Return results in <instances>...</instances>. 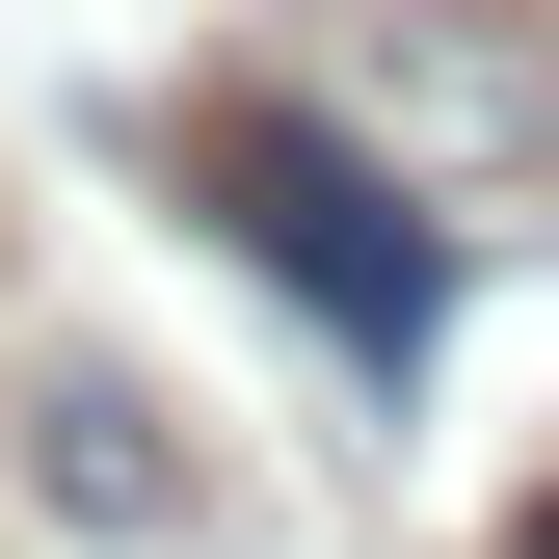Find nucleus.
I'll return each mask as SVG.
<instances>
[{"mask_svg":"<svg viewBox=\"0 0 559 559\" xmlns=\"http://www.w3.org/2000/svg\"><path fill=\"white\" fill-rule=\"evenodd\" d=\"M160 160H187V214H214L266 294L346 346V373H427V320H453V214H427V187H400L320 81H187Z\"/></svg>","mask_w":559,"mask_h":559,"instance_id":"nucleus-1","label":"nucleus"},{"mask_svg":"<svg viewBox=\"0 0 559 559\" xmlns=\"http://www.w3.org/2000/svg\"><path fill=\"white\" fill-rule=\"evenodd\" d=\"M320 107L453 160V187H533L559 160V27L533 0H320Z\"/></svg>","mask_w":559,"mask_h":559,"instance_id":"nucleus-2","label":"nucleus"},{"mask_svg":"<svg viewBox=\"0 0 559 559\" xmlns=\"http://www.w3.org/2000/svg\"><path fill=\"white\" fill-rule=\"evenodd\" d=\"M27 479H53L81 533H214V453H187L133 373H27Z\"/></svg>","mask_w":559,"mask_h":559,"instance_id":"nucleus-3","label":"nucleus"},{"mask_svg":"<svg viewBox=\"0 0 559 559\" xmlns=\"http://www.w3.org/2000/svg\"><path fill=\"white\" fill-rule=\"evenodd\" d=\"M507 559H559V479H533V507H507Z\"/></svg>","mask_w":559,"mask_h":559,"instance_id":"nucleus-4","label":"nucleus"}]
</instances>
